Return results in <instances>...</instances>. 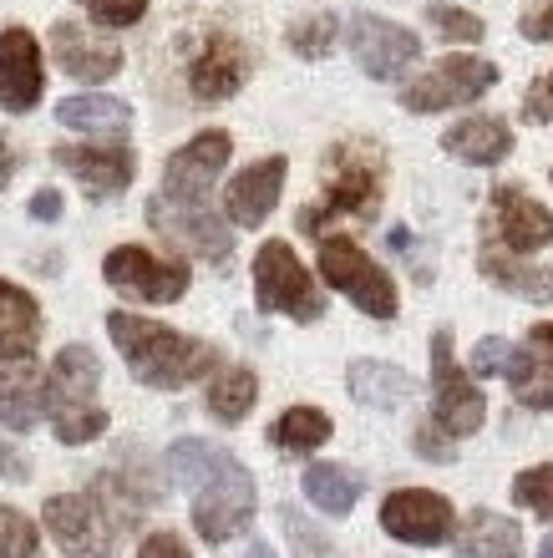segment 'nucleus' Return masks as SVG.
Segmentation results:
<instances>
[{"instance_id": "1", "label": "nucleus", "mask_w": 553, "mask_h": 558, "mask_svg": "<svg viewBox=\"0 0 553 558\" xmlns=\"http://www.w3.org/2000/svg\"><path fill=\"white\" fill-rule=\"evenodd\" d=\"M168 468L183 487H193V529L208 544L239 538L254 523V477L204 437H183L168 447Z\"/></svg>"}, {"instance_id": "2", "label": "nucleus", "mask_w": 553, "mask_h": 558, "mask_svg": "<svg viewBox=\"0 0 553 558\" xmlns=\"http://www.w3.org/2000/svg\"><path fill=\"white\" fill-rule=\"evenodd\" d=\"M147 493L128 487L122 477H97L92 493H67V498L46 502V533L61 544V554L72 558H112L117 533L128 529Z\"/></svg>"}, {"instance_id": "3", "label": "nucleus", "mask_w": 553, "mask_h": 558, "mask_svg": "<svg viewBox=\"0 0 553 558\" xmlns=\"http://www.w3.org/2000/svg\"><path fill=\"white\" fill-rule=\"evenodd\" d=\"M107 330H112V345L122 351V361H128L132 376L143 386L178 391V386L199 381L204 371H219V351H214V345L178 336V330L153 325V320H143V315L117 310V315H107Z\"/></svg>"}, {"instance_id": "4", "label": "nucleus", "mask_w": 553, "mask_h": 558, "mask_svg": "<svg viewBox=\"0 0 553 558\" xmlns=\"http://www.w3.org/2000/svg\"><path fill=\"white\" fill-rule=\"evenodd\" d=\"M381 208V153L371 143H340L325 158L321 204L300 214L305 234H321L330 219H371Z\"/></svg>"}, {"instance_id": "5", "label": "nucleus", "mask_w": 553, "mask_h": 558, "mask_svg": "<svg viewBox=\"0 0 553 558\" xmlns=\"http://www.w3.org/2000/svg\"><path fill=\"white\" fill-rule=\"evenodd\" d=\"M97 386H103L97 355L87 345H61L57 361H51L46 401H51V426H57V437L67 447H82V441L107 432V412L97 407Z\"/></svg>"}, {"instance_id": "6", "label": "nucleus", "mask_w": 553, "mask_h": 558, "mask_svg": "<svg viewBox=\"0 0 553 558\" xmlns=\"http://www.w3.org/2000/svg\"><path fill=\"white\" fill-rule=\"evenodd\" d=\"M321 275L330 279V290H340L356 310H365L371 320H392L396 315V290L386 269L350 239H325L321 244Z\"/></svg>"}, {"instance_id": "7", "label": "nucleus", "mask_w": 553, "mask_h": 558, "mask_svg": "<svg viewBox=\"0 0 553 558\" xmlns=\"http://www.w3.org/2000/svg\"><path fill=\"white\" fill-rule=\"evenodd\" d=\"M254 294H260V310H279V315H290V320L310 325L325 315V300L315 294L305 265H300L294 250L279 244V239L260 244V254H254Z\"/></svg>"}, {"instance_id": "8", "label": "nucleus", "mask_w": 553, "mask_h": 558, "mask_svg": "<svg viewBox=\"0 0 553 558\" xmlns=\"http://www.w3.org/2000/svg\"><path fill=\"white\" fill-rule=\"evenodd\" d=\"M103 275L117 294L147 300V305H173L178 294L189 290V265L183 259H158V254L137 250V244H122V250L107 254Z\"/></svg>"}, {"instance_id": "9", "label": "nucleus", "mask_w": 553, "mask_h": 558, "mask_svg": "<svg viewBox=\"0 0 553 558\" xmlns=\"http://www.w3.org/2000/svg\"><path fill=\"white\" fill-rule=\"evenodd\" d=\"M493 82H497L493 61L447 57L442 66L417 76L411 87H401V107H407V112H447V107H462V102H472V97H482Z\"/></svg>"}, {"instance_id": "10", "label": "nucleus", "mask_w": 553, "mask_h": 558, "mask_svg": "<svg viewBox=\"0 0 553 558\" xmlns=\"http://www.w3.org/2000/svg\"><path fill=\"white\" fill-rule=\"evenodd\" d=\"M381 529L401 538V544L432 548L452 538V502L442 493H426V487H401L381 502Z\"/></svg>"}, {"instance_id": "11", "label": "nucleus", "mask_w": 553, "mask_h": 558, "mask_svg": "<svg viewBox=\"0 0 553 558\" xmlns=\"http://www.w3.org/2000/svg\"><path fill=\"white\" fill-rule=\"evenodd\" d=\"M432 381H437V426L447 437H467L482 426V391L462 376V366L452 361V336L437 330L432 336Z\"/></svg>"}, {"instance_id": "12", "label": "nucleus", "mask_w": 553, "mask_h": 558, "mask_svg": "<svg viewBox=\"0 0 553 558\" xmlns=\"http://www.w3.org/2000/svg\"><path fill=\"white\" fill-rule=\"evenodd\" d=\"M350 51L361 61L365 72L376 76V82H392L401 76L417 61V36L407 26H396V21H381V15H350Z\"/></svg>"}, {"instance_id": "13", "label": "nucleus", "mask_w": 553, "mask_h": 558, "mask_svg": "<svg viewBox=\"0 0 553 558\" xmlns=\"http://www.w3.org/2000/svg\"><path fill=\"white\" fill-rule=\"evenodd\" d=\"M224 162H229V133H199L189 147H178L168 158L163 198L168 204H208V183L219 178Z\"/></svg>"}, {"instance_id": "14", "label": "nucleus", "mask_w": 553, "mask_h": 558, "mask_svg": "<svg viewBox=\"0 0 553 558\" xmlns=\"http://www.w3.org/2000/svg\"><path fill=\"white\" fill-rule=\"evenodd\" d=\"M147 219L158 223L163 234H173V239H183V244H193V250H204V259L214 269H224L233 259L229 223H224L208 204H168L158 193V198L147 204Z\"/></svg>"}, {"instance_id": "15", "label": "nucleus", "mask_w": 553, "mask_h": 558, "mask_svg": "<svg viewBox=\"0 0 553 558\" xmlns=\"http://www.w3.org/2000/svg\"><path fill=\"white\" fill-rule=\"evenodd\" d=\"M249 76V51L224 31H208L204 41L193 46L189 57V87L199 102H224L233 92L244 87Z\"/></svg>"}, {"instance_id": "16", "label": "nucleus", "mask_w": 553, "mask_h": 558, "mask_svg": "<svg viewBox=\"0 0 553 558\" xmlns=\"http://www.w3.org/2000/svg\"><path fill=\"white\" fill-rule=\"evenodd\" d=\"M41 102V46L21 26L0 31V107L31 112Z\"/></svg>"}, {"instance_id": "17", "label": "nucleus", "mask_w": 553, "mask_h": 558, "mask_svg": "<svg viewBox=\"0 0 553 558\" xmlns=\"http://www.w3.org/2000/svg\"><path fill=\"white\" fill-rule=\"evenodd\" d=\"M285 158H260L254 168H244L239 178H229V189H224V214H229L239 229H260L269 219V208H275L279 189H285Z\"/></svg>"}, {"instance_id": "18", "label": "nucleus", "mask_w": 553, "mask_h": 558, "mask_svg": "<svg viewBox=\"0 0 553 558\" xmlns=\"http://www.w3.org/2000/svg\"><path fill=\"white\" fill-rule=\"evenodd\" d=\"M51 51H57V66L76 82H107V76L122 72V51L107 41H97L87 26L76 21H57L51 26Z\"/></svg>"}, {"instance_id": "19", "label": "nucleus", "mask_w": 553, "mask_h": 558, "mask_svg": "<svg viewBox=\"0 0 553 558\" xmlns=\"http://www.w3.org/2000/svg\"><path fill=\"white\" fill-rule=\"evenodd\" d=\"M513 401L528 412H549L553 407V325H533L524 351H513Z\"/></svg>"}, {"instance_id": "20", "label": "nucleus", "mask_w": 553, "mask_h": 558, "mask_svg": "<svg viewBox=\"0 0 553 558\" xmlns=\"http://www.w3.org/2000/svg\"><path fill=\"white\" fill-rule=\"evenodd\" d=\"M57 162L92 193V198H112L132 183V153L128 147H57Z\"/></svg>"}, {"instance_id": "21", "label": "nucleus", "mask_w": 553, "mask_h": 558, "mask_svg": "<svg viewBox=\"0 0 553 558\" xmlns=\"http://www.w3.org/2000/svg\"><path fill=\"white\" fill-rule=\"evenodd\" d=\"M493 223H497V239H503L513 254L543 250V244L553 239V214L518 189H497L493 193Z\"/></svg>"}, {"instance_id": "22", "label": "nucleus", "mask_w": 553, "mask_h": 558, "mask_svg": "<svg viewBox=\"0 0 553 558\" xmlns=\"http://www.w3.org/2000/svg\"><path fill=\"white\" fill-rule=\"evenodd\" d=\"M41 340V310L26 290H15L11 279H0V361H31Z\"/></svg>"}, {"instance_id": "23", "label": "nucleus", "mask_w": 553, "mask_h": 558, "mask_svg": "<svg viewBox=\"0 0 553 558\" xmlns=\"http://www.w3.org/2000/svg\"><path fill=\"white\" fill-rule=\"evenodd\" d=\"M41 416V376L31 361H0V426L31 432Z\"/></svg>"}, {"instance_id": "24", "label": "nucleus", "mask_w": 553, "mask_h": 558, "mask_svg": "<svg viewBox=\"0 0 553 558\" xmlns=\"http://www.w3.org/2000/svg\"><path fill=\"white\" fill-rule=\"evenodd\" d=\"M457 554H462V558H524V533H518V523H513V518L478 508V513L462 523Z\"/></svg>"}, {"instance_id": "25", "label": "nucleus", "mask_w": 553, "mask_h": 558, "mask_svg": "<svg viewBox=\"0 0 553 558\" xmlns=\"http://www.w3.org/2000/svg\"><path fill=\"white\" fill-rule=\"evenodd\" d=\"M350 397L361 401V407H371V412H386V407H396V401H411L417 397V381H411L407 371L386 366V361H356L346 376Z\"/></svg>"}, {"instance_id": "26", "label": "nucleus", "mask_w": 553, "mask_h": 558, "mask_svg": "<svg viewBox=\"0 0 553 558\" xmlns=\"http://www.w3.org/2000/svg\"><path fill=\"white\" fill-rule=\"evenodd\" d=\"M442 147L467 162H478V168H493V162L508 158L513 133L503 128V118H467V122H457V128H447Z\"/></svg>"}, {"instance_id": "27", "label": "nucleus", "mask_w": 553, "mask_h": 558, "mask_svg": "<svg viewBox=\"0 0 553 558\" xmlns=\"http://www.w3.org/2000/svg\"><path fill=\"white\" fill-rule=\"evenodd\" d=\"M57 122L61 128H76V133H128L132 112L117 97H72V102L57 107Z\"/></svg>"}, {"instance_id": "28", "label": "nucleus", "mask_w": 553, "mask_h": 558, "mask_svg": "<svg viewBox=\"0 0 553 558\" xmlns=\"http://www.w3.org/2000/svg\"><path fill=\"white\" fill-rule=\"evenodd\" d=\"M482 275L497 279L503 290H518L524 300L553 305V269H528V265H518V259H508V254L497 250V244H488V250H482Z\"/></svg>"}, {"instance_id": "29", "label": "nucleus", "mask_w": 553, "mask_h": 558, "mask_svg": "<svg viewBox=\"0 0 553 558\" xmlns=\"http://www.w3.org/2000/svg\"><path fill=\"white\" fill-rule=\"evenodd\" d=\"M305 493L310 502L321 508V513H350L356 508V498H361V477L346 468H335V462H310L305 468Z\"/></svg>"}, {"instance_id": "30", "label": "nucleus", "mask_w": 553, "mask_h": 558, "mask_svg": "<svg viewBox=\"0 0 553 558\" xmlns=\"http://www.w3.org/2000/svg\"><path fill=\"white\" fill-rule=\"evenodd\" d=\"M254 397H260V381H254V371L244 366H229L219 371V381L208 386V412L219 416V422H244L249 407H254Z\"/></svg>"}, {"instance_id": "31", "label": "nucleus", "mask_w": 553, "mask_h": 558, "mask_svg": "<svg viewBox=\"0 0 553 558\" xmlns=\"http://www.w3.org/2000/svg\"><path fill=\"white\" fill-rule=\"evenodd\" d=\"M330 441V416L321 407H294L275 422V447L279 452H310V447H321Z\"/></svg>"}, {"instance_id": "32", "label": "nucleus", "mask_w": 553, "mask_h": 558, "mask_svg": "<svg viewBox=\"0 0 553 558\" xmlns=\"http://www.w3.org/2000/svg\"><path fill=\"white\" fill-rule=\"evenodd\" d=\"M36 548H41L36 523L15 508H0V558H36Z\"/></svg>"}, {"instance_id": "33", "label": "nucleus", "mask_w": 553, "mask_h": 558, "mask_svg": "<svg viewBox=\"0 0 553 558\" xmlns=\"http://www.w3.org/2000/svg\"><path fill=\"white\" fill-rule=\"evenodd\" d=\"M513 498L524 502L528 513H539V518H549V523H553V462L518 472V483H513Z\"/></svg>"}, {"instance_id": "34", "label": "nucleus", "mask_w": 553, "mask_h": 558, "mask_svg": "<svg viewBox=\"0 0 553 558\" xmlns=\"http://www.w3.org/2000/svg\"><path fill=\"white\" fill-rule=\"evenodd\" d=\"M330 36H335V21L325 11L300 15V21L290 26V46L300 51V57H325V51H330Z\"/></svg>"}, {"instance_id": "35", "label": "nucleus", "mask_w": 553, "mask_h": 558, "mask_svg": "<svg viewBox=\"0 0 553 558\" xmlns=\"http://www.w3.org/2000/svg\"><path fill=\"white\" fill-rule=\"evenodd\" d=\"M279 518H285V533H290V544H294V558H340L330 538H325L321 529H310V523L294 513V508H285Z\"/></svg>"}, {"instance_id": "36", "label": "nucleus", "mask_w": 553, "mask_h": 558, "mask_svg": "<svg viewBox=\"0 0 553 558\" xmlns=\"http://www.w3.org/2000/svg\"><path fill=\"white\" fill-rule=\"evenodd\" d=\"M426 21L447 36V41H482V21L457 5H426Z\"/></svg>"}, {"instance_id": "37", "label": "nucleus", "mask_w": 553, "mask_h": 558, "mask_svg": "<svg viewBox=\"0 0 553 558\" xmlns=\"http://www.w3.org/2000/svg\"><path fill=\"white\" fill-rule=\"evenodd\" d=\"M92 11V21H103V26H132V21H143L147 0H82Z\"/></svg>"}, {"instance_id": "38", "label": "nucleus", "mask_w": 553, "mask_h": 558, "mask_svg": "<svg viewBox=\"0 0 553 558\" xmlns=\"http://www.w3.org/2000/svg\"><path fill=\"white\" fill-rule=\"evenodd\" d=\"M508 366H513L508 340H497V336L478 340V351H472V371H478V376H497V371H508Z\"/></svg>"}, {"instance_id": "39", "label": "nucleus", "mask_w": 553, "mask_h": 558, "mask_svg": "<svg viewBox=\"0 0 553 558\" xmlns=\"http://www.w3.org/2000/svg\"><path fill=\"white\" fill-rule=\"evenodd\" d=\"M524 36H528V41H553V0H543V5H528Z\"/></svg>"}, {"instance_id": "40", "label": "nucleus", "mask_w": 553, "mask_h": 558, "mask_svg": "<svg viewBox=\"0 0 553 558\" xmlns=\"http://www.w3.org/2000/svg\"><path fill=\"white\" fill-rule=\"evenodd\" d=\"M137 558H189L178 533H147V544L137 548Z\"/></svg>"}, {"instance_id": "41", "label": "nucleus", "mask_w": 553, "mask_h": 558, "mask_svg": "<svg viewBox=\"0 0 553 558\" xmlns=\"http://www.w3.org/2000/svg\"><path fill=\"white\" fill-rule=\"evenodd\" d=\"M524 112H528L533 122H549V118H553V76H543L539 87L528 92V107H524Z\"/></svg>"}, {"instance_id": "42", "label": "nucleus", "mask_w": 553, "mask_h": 558, "mask_svg": "<svg viewBox=\"0 0 553 558\" xmlns=\"http://www.w3.org/2000/svg\"><path fill=\"white\" fill-rule=\"evenodd\" d=\"M417 452H422L426 462H452V457H457V452L447 447V441H442L437 432H432V426H422V432H417Z\"/></svg>"}, {"instance_id": "43", "label": "nucleus", "mask_w": 553, "mask_h": 558, "mask_svg": "<svg viewBox=\"0 0 553 558\" xmlns=\"http://www.w3.org/2000/svg\"><path fill=\"white\" fill-rule=\"evenodd\" d=\"M61 214V193L57 189H41L36 198H31V219H41V223H51Z\"/></svg>"}, {"instance_id": "44", "label": "nucleus", "mask_w": 553, "mask_h": 558, "mask_svg": "<svg viewBox=\"0 0 553 558\" xmlns=\"http://www.w3.org/2000/svg\"><path fill=\"white\" fill-rule=\"evenodd\" d=\"M0 477H26V462L15 457V447H0Z\"/></svg>"}, {"instance_id": "45", "label": "nucleus", "mask_w": 553, "mask_h": 558, "mask_svg": "<svg viewBox=\"0 0 553 558\" xmlns=\"http://www.w3.org/2000/svg\"><path fill=\"white\" fill-rule=\"evenodd\" d=\"M11 173H15V153H11V143L0 137V193H5V183H11Z\"/></svg>"}, {"instance_id": "46", "label": "nucleus", "mask_w": 553, "mask_h": 558, "mask_svg": "<svg viewBox=\"0 0 553 558\" xmlns=\"http://www.w3.org/2000/svg\"><path fill=\"white\" fill-rule=\"evenodd\" d=\"M244 558H275V554H269V544H254V548H249Z\"/></svg>"}, {"instance_id": "47", "label": "nucleus", "mask_w": 553, "mask_h": 558, "mask_svg": "<svg viewBox=\"0 0 553 558\" xmlns=\"http://www.w3.org/2000/svg\"><path fill=\"white\" fill-rule=\"evenodd\" d=\"M539 558H553V533L543 538V548H539Z\"/></svg>"}]
</instances>
